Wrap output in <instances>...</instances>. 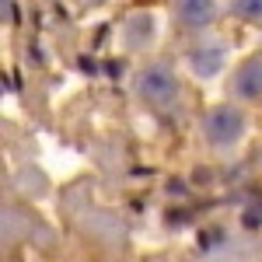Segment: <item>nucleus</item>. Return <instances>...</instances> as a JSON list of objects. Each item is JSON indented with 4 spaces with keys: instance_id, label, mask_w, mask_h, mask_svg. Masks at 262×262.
I'll return each mask as SVG.
<instances>
[{
    "instance_id": "5",
    "label": "nucleus",
    "mask_w": 262,
    "mask_h": 262,
    "mask_svg": "<svg viewBox=\"0 0 262 262\" xmlns=\"http://www.w3.org/2000/svg\"><path fill=\"white\" fill-rule=\"evenodd\" d=\"M189 67H192L196 77H213V74L224 67V49L203 42V46H196V49L189 53Z\"/></svg>"
},
{
    "instance_id": "6",
    "label": "nucleus",
    "mask_w": 262,
    "mask_h": 262,
    "mask_svg": "<svg viewBox=\"0 0 262 262\" xmlns=\"http://www.w3.org/2000/svg\"><path fill=\"white\" fill-rule=\"evenodd\" d=\"M234 14L245 21H262V0H234Z\"/></svg>"
},
{
    "instance_id": "3",
    "label": "nucleus",
    "mask_w": 262,
    "mask_h": 262,
    "mask_svg": "<svg viewBox=\"0 0 262 262\" xmlns=\"http://www.w3.org/2000/svg\"><path fill=\"white\" fill-rule=\"evenodd\" d=\"M234 95L238 98H262V56H252L234 74Z\"/></svg>"
},
{
    "instance_id": "2",
    "label": "nucleus",
    "mask_w": 262,
    "mask_h": 262,
    "mask_svg": "<svg viewBox=\"0 0 262 262\" xmlns=\"http://www.w3.org/2000/svg\"><path fill=\"white\" fill-rule=\"evenodd\" d=\"M137 91L147 105L154 108H168L171 101L179 98V81L168 67H147L140 77H137Z\"/></svg>"
},
{
    "instance_id": "4",
    "label": "nucleus",
    "mask_w": 262,
    "mask_h": 262,
    "mask_svg": "<svg viewBox=\"0 0 262 262\" xmlns=\"http://www.w3.org/2000/svg\"><path fill=\"white\" fill-rule=\"evenodd\" d=\"M175 14L189 28H203L217 18V4L213 0H175Z\"/></svg>"
},
{
    "instance_id": "1",
    "label": "nucleus",
    "mask_w": 262,
    "mask_h": 262,
    "mask_svg": "<svg viewBox=\"0 0 262 262\" xmlns=\"http://www.w3.org/2000/svg\"><path fill=\"white\" fill-rule=\"evenodd\" d=\"M203 133H206V140L217 143V147H231V143L242 140L245 116L234 108V105H217V108H210V112H206Z\"/></svg>"
}]
</instances>
